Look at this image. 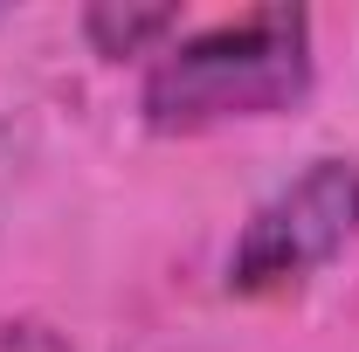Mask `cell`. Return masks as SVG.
<instances>
[{
  "label": "cell",
  "instance_id": "6da1fadb",
  "mask_svg": "<svg viewBox=\"0 0 359 352\" xmlns=\"http://www.w3.org/2000/svg\"><path fill=\"white\" fill-rule=\"evenodd\" d=\"M304 90H311V14L269 0L166 48L138 83V111L152 132H208L228 118L290 111Z\"/></svg>",
  "mask_w": 359,
  "mask_h": 352
},
{
  "label": "cell",
  "instance_id": "7a4b0ae2",
  "mask_svg": "<svg viewBox=\"0 0 359 352\" xmlns=\"http://www.w3.org/2000/svg\"><path fill=\"white\" fill-rule=\"evenodd\" d=\"M353 235H359V166L353 159H311L290 187H276L249 215L235 256H228V290L235 297L297 290Z\"/></svg>",
  "mask_w": 359,
  "mask_h": 352
},
{
  "label": "cell",
  "instance_id": "3957f363",
  "mask_svg": "<svg viewBox=\"0 0 359 352\" xmlns=\"http://www.w3.org/2000/svg\"><path fill=\"white\" fill-rule=\"evenodd\" d=\"M173 28H180V7H118V0L83 7V35H90L97 55H145Z\"/></svg>",
  "mask_w": 359,
  "mask_h": 352
},
{
  "label": "cell",
  "instance_id": "277c9868",
  "mask_svg": "<svg viewBox=\"0 0 359 352\" xmlns=\"http://www.w3.org/2000/svg\"><path fill=\"white\" fill-rule=\"evenodd\" d=\"M0 352H69V339L42 318H14V325H0Z\"/></svg>",
  "mask_w": 359,
  "mask_h": 352
}]
</instances>
